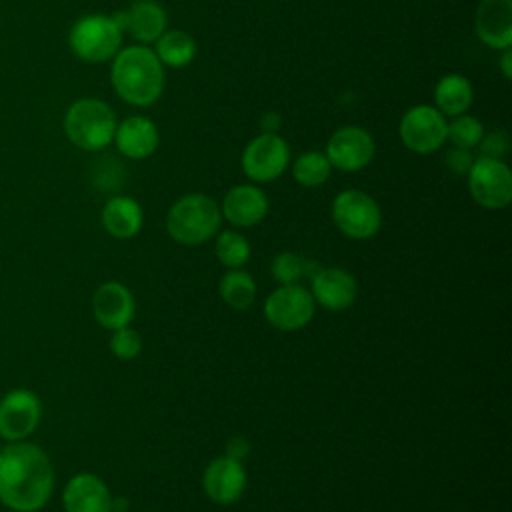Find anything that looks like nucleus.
<instances>
[{
    "mask_svg": "<svg viewBox=\"0 0 512 512\" xmlns=\"http://www.w3.org/2000/svg\"><path fill=\"white\" fill-rule=\"evenodd\" d=\"M474 158L470 154V150H464V148H452L448 154H446V164L452 172L456 174H468L470 166H472Z\"/></svg>",
    "mask_w": 512,
    "mask_h": 512,
    "instance_id": "7c9ffc66",
    "label": "nucleus"
},
{
    "mask_svg": "<svg viewBox=\"0 0 512 512\" xmlns=\"http://www.w3.org/2000/svg\"><path fill=\"white\" fill-rule=\"evenodd\" d=\"M110 80L122 100L134 106H148L156 102L164 90V66L154 50L128 46L116 52Z\"/></svg>",
    "mask_w": 512,
    "mask_h": 512,
    "instance_id": "f03ea898",
    "label": "nucleus"
},
{
    "mask_svg": "<svg viewBox=\"0 0 512 512\" xmlns=\"http://www.w3.org/2000/svg\"><path fill=\"white\" fill-rule=\"evenodd\" d=\"M468 188L480 206L504 208L512 200V172L500 158L478 156L468 170Z\"/></svg>",
    "mask_w": 512,
    "mask_h": 512,
    "instance_id": "0eeeda50",
    "label": "nucleus"
},
{
    "mask_svg": "<svg viewBox=\"0 0 512 512\" xmlns=\"http://www.w3.org/2000/svg\"><path fill=\"white\" fill-rule=\"evenodd\" d=\"M312 298L328 310L348 308L358 294L356 280L342 268H322L312 274Z\"/></svg>",
    "mask_w": 512,
    "mask_h": 512,
    "instance_id": "a211bd4d",
    "label": "nucleus"
},
{
    "mask_svg": "<svg viewBox=\"0 0 512 512\" xmlns=\"http://www.w3.org/2000/svg\"><path fill=\"white\" fill-rule=\"evenodd\" d=\"M290 150L276 132H262L252 138L242 152V170L254 182L276 180L288 166Z\"/></svg>",
    "mask_w": 512,
    "mask_h": 512,
    "instance_id": "9d476101",
    "label": "nucleus"
},
{
    "mask_svg": "<svg viewBox=\"0 0 512 512\" xmlns=\"http://www.w3.org/2000/svg\"><path fill=\"white\" fill-rule=\"evenodd\" d=\"M220 212L232 226L250 228L264 220L268 212V198L252 184H238L226 192Z\"/></svg>",
    "mask_w": 512,
    "mask_h": 512,
    "instance_id": "f3484780",
    "label": "nucleus"
},
{
    "mask_svg": "<svg viewBox=\"0 0 512 512\" xmlns=\"http://www.w3.org/2000/svg\"><path fill=\"white\" fill-rule=\"evenodd\" d=\"M68 140L82 150H100L114 140L116 116L112 108L98 98L76 100L64 116Z\"/></svg>",
    "mask_w": 512,
    "mask_h": 512,
    "instance_id": "20e7f679",
    "label": "nucleus"
},
{
    "mask_svg": "<svg viewBox=\"0 0 512 512\" xmlns=\"http://www.w3.org/2000/svg\"><path fill=\"white\" fill-rule=\"evenodd\" d=\"M158 140L160 136L156 124L144 116H130L116 124L114 142L120 154H124L126 158L142 160L150 156L156 150Z\"/></svg>",
    "mask_w": 512,
    "mask_h": 512,
    "instance_id": "aec40b11",
    "label": "nucleus"
},
{
    "mask_svg": "<svg viewBox=\"0 0 512 512\" xmlns=\"http://www.w3.org/2000/svg\"><path fill=\"white\" fill-rule=\"evenodd\" d=\"M202 488L206 496L216 504H232L236 502L246 488V472L240 460L230 456L214 458L202 476Z\"/></svg>",
    "mask_w": 512,
    "mask_h": 512,
    "instance_id": "ddd939ff",
    "label": "nucleus"
},
{
    "mask_svg": "<svg viewBox=\"0 0 512 512\" xmlns=\"http://www.w3.org/2000/svg\"><path fill=\"white\" fill-rule=\"evenodd\" d=\"M500 68H502L504 78H512V52H510V48H504V54H502V60H500Z\"/></svg>",
    "mask_w": 512,
    "mask_h": 512,
    "instance_id": "72a5a7b5",
    "label": "nucleus"
},
{
    "mask_svg": "<svg viewBox=\"0 0 512 512\" xmlns=\"http://www.w3.org/2000/svg\"><path fill=\"white\" fill-rule=\"evenodd\" d=\"M218 292L222 300L234 310H248L256 298V282L242 268H234L220 278Z\"/></svg>",
    "mask_w": 512,
    "mask_h": 512,
    "instance_id": "b1692460",
    "label": "nucleus"
},
{
    "mask_svg": "<svg viewBox=\"0 0 512 512\" xmlns=\"http://www.w3.org/2000/svg\"><path fill=\"white\" fill-rule=\"evenodd\" d=\"M54 470L46 452L32 442H8L0 450V502L14 512H36L52 496Z\"/></svg>",
    "mask_w": 512,
    "mask_h": 512,
    "instance_id": "f257e3e1",
    "label": "nucleus"
},
{
    "mask_svg": "<svg viewBox=\"0 0 512 512\" xmlns=\"http://www.w3.org/2000/svg\"><path fill=\"white\" fill-rule=\"evenodd\" d=\"M222 222L220 206L206 194H186L172 204L166 216V230L172 240L194 246L210 240Z\"/></svg>",
    "mask_w": 512,
    "mask_h": 512,
    "instance_id": "7ed1b4c3",
    "label": "nucleus"
},
{
    "mask_svg": "<svg viewBox=\"0 0 512 512\" xmlns=\"http://www.w3.org/2000/svg\"><path fill=\"white\" fill-rule=\"evenodd\" d=\"M0 450H2V448H0Z\"/></svg>",
    "mask_w": 512,
    "mask_h": 512,
    "instance_id": "f704fd0d",
    "label": "nucleus"
},
{
    "mask_svg": "<svg viewBox=\"0 0 512 512\" xmlns=\"http://www.w3.org/2000/svg\"><path fill=\"white\" fill-rule=\"evenodd\" d=\"M314 264H310L304 256H298L294 252H282L272 260V276L280 282V286L284 284H300V280L304 276L312 274Z\"/></svg>",
    "mask_w": 512,
    "mask_h": 512,
    "instance_id": "bb28decb",
    "label": "nucleus"
},
{
    "mask_svg": "<svg viewBox=\"0 0 512 512\" xmlns=\"http://www.w3.org/2000/svg\"><path fill=\"white\" fill-rule=\"evenodd\" d=\"M66 512H112V496L104 480L80 472L68 480L62 492Z\"/></svg>",
    "mask_w": 512,
    "mask_h": 512,
    "instance_id": "dca6fc26",
    "label": "nucleus"
},
{
    "mask_svg": "<svg viewBox=\"0 0 512 512\" xmlns=\"http://www.w3.org/2000/svg\"><path fill=\"white\" fill-rule=\"evenodd\" d=\"M324 154L332 168L342 172H356L372 160L374 138L360 126H344L330 136Z\"/></svg>",
    "mask_w": 512,
    "mask_h": 512,
    "instance_id": "f8f14e48",
    "label": "nucleus"
},
{
    "mask_svg": "<svg viewBox=\"0 0 512 512\" xmlns=\"http://www.w3.org/2000/svg\"><path fill=\"white\" fill-rule=\"evenodd\" d=\"M332 220L336 228L354 240L372 238L382 224L380 206L362 190H344L332 202Z\"/></svg>",
    "mask_w": 512,
    "mask_h": 512,
    "instance_id": "423d86ee",
    "label": "nucleus"
},
{
    "mask_svg": "<svg viewBox=\"0 0 512 512\" xmlns=\"http://www.w3.org/2000/svg\"><path fill=\"white\" fill-rule=\"evenodd\" d=\"M12 512H14V510H12Z\"/></svg>",
    "mask_w": 512,
    "mask_h": 512,
    "instance_id": "c9c22d12",
    "label": "nucleus"
},
{
    "mask_svg": "<svg viewBox=\"0 0 512 512\" xmlns=\"http://www.w3.org/2000/svg\"><path fill=\"white\" fill-rule=\"evenodd\" d=\"M476 36L494 50L512 44V0H482L474 16Z\"/></svg>",
    "mask_w": 512,
    "mask_h": 512,
    "instance_id": "2eb2a0df",
    "label": "nucleus"
},
{
    "mask_svg": "<svg viewBox=\"0 0 512 512\" xmlns=\"http://www.w3.org/2000/svg\"><path fill=\"white\" fill-rule=\"evenodd\" d=\"M330 172H332V164L328 162L326 154L318 152V150H310V152L300 154L294 160V166H292L294 180L298 184L306 186V188H314V186L324 184L330 178Z\"/></svg>",
    "mask_w": 512,
    "mask_h": 512,
    "instance_id": "393cba45",
    "label": "nucleus"
},
{
    "mask_svg": "<svg viewBox=\"0 0 512 512\" xmlns=\"http://www.w3.org/2000/svg\"><path fill=\"white\" fill-rule=\"evenodd\" d=\"M482 144V154L480 156H490V158H502L508 150V136L506 132L498 130V132H492L490 136H482L480 140Z\"/></svg>",
    "mask_w": 512,
    "mask_h": 512,
    "instance_id": "c756f323",
    "label": "nucleus"
},
{
    "mask_svg": "<svg viewBox=\"0 0 512 512\" xmlns=\"http://www.w3.org/2000/svg\"><path fill=\"white\" fill-rule=\"evenodd\" d=\"M260 126H262L264 132H276L278 126H280V116H278L276 112H268V114L262 118Z\"/></svg>",
    "mask_w": 512,
    "mask_h": 512,
    "instance_id": "473e14b6",
    "label": "nucleus"
},
{
    "mask_svg": "<svg viewBox=\"0 0 512 512\" xmlns=\"http://www.w3.org/2000/svg\"><path fill=\"white\" fill-rule=\"evenodd\" d=\"M142 222V208L130 196H114L102 208V226L114 238L128 240L136 236L142 228Z\"/></svg>",
    "mask_w": 512,
    "mask_h": 512,
    "instance_id": "412c9836",
    "label": "nucleus"
},
{
    "mask_svg": "<svg viewBox=\"0 0 512 512\" xmlns=\"http://www.w3.org/2000/svg\"><path fill=\"white\" fill-rule=\"evenodd\" d=\"M316 302L300 284H284L276 288L264 302V316L270 326L282 332L304 328L314 316Z\"/></svg>",
    "mask_w": 512,
    "mask_h": 512,
    "instance_id": "6e6552de",
    "label": "nucleus"
},
{
    "mask_svg": "<svg viewBox=\"0 0 512 512\" xmlns=\"http://www.w3.org/2000/svg\"><path fill=\"white\" fill-rule=\"evenodd\" d=\"M482 136H484L482 122L468 114L454 116V120L448 124V130H446V138H450V142L456 148H464V150L478 146Z\"/></svg>",
    "mask_w": 512,
    "mask_h": 512,
    "instance_id": "cd10ccee",
    "label": "nucleus"
},
{
    "mask_svg": "<svg viewBox=\"0 0 512 512\" xmlns=\"http://www.w3.org/2000/svg\"><path fill=\"white\" fill-rule=\"evenodd\" d=\"M122 28L112 16L88 14L74 22L68 34L72 52L86 62H104L120 50Z\"/></svg>",
    "mask_w": 512,
    "mask_h": 512,
    "instance_id": "39448f33",
    "label": "nucleus"
},
{
    "mask_svg": "<svg viewBox=\"0 0 512 512\" xmlns=\"http://www.w3.org/2000/svg\"><path fill=\"white\" fill-rule=\"evenodd\" d=\"M122 30L140 42H154L166 30V12L154 0H134L124 12L112 16Z\"/></svg>",
    "mask_w": 512,
    "mask_h": 512,
    "instance_id": "6ab92c4d",
    "label": "nucleus"
},
{
    "mask_svg": "<svg viewBox=\"0 0 512 512\" xmlns=\"http://www.w3.org/2000/svg\"><path fill=\"white\" fill-rule=\"evenodd\" d=\"M154 42V54L158 56L162 66L182 68L190 64L196 54V42L184 30H164Z\"/></svg>",
    "mask_w": 512,
    "mask_h": 512,
    "instance_id": "5701e85b",
    "label": "nucleus"
},
{
    "mask_svg": "<svg viewBox=\"0 0 512 512\" xmlns=\"http://www.w3.org/2000/svg\"><path fill=\"white\" fill-rule=\"evenodd\" d=\"M448 122L434 106L418 104L404 112L400 120L402 144L418 154H430L446 142Z\"/></svg>",
    "mask_w": 512,
    "mask_h": 512,
    "instance_id": "1a4fd4ad",
    "label": "nucleus"
},
{
    "mask_svg": "<svg viewBox=\"0 0 512 512\" xmlns=\"http://www.w3.org/2000/svg\"><path fill=\"white\" fill-rule=\"evenodd\" d=\"M216 258L222 266L234 270L242 268L250 258V244L248 240L236 230H224L216 236Z\"/></svg>",
    "mask_w": 512,
    "mask_h": 512,
    "instance_id": "a878e982",
    "label": "nucleus"
},
{
    "mask_svg": "<svg viewBox=\"0 0 512 512\" xmlns=\"http://www.w3.org/2000/svg\"><path fill=\"white\" fill-rule=\"evenodd\" d=\"M250 446L242 436H234L228 444H226V456L234 458V460H242L248 454Z\"/></svg>",
    "mask_w": 512,
    "mask_h": 512,
    "instance_id": "2f4dec72",
    "label": "nucleus"
},
{
    "mask_svg": "<svg viewBox=\"0 0 512 512\" xmlns=\"http://www.w3.org/2000/svg\"><path fill=\"white\" fill-rule=\"evenodd\" d=\"M134 296L132 292L120 282H104L98 286L92 298V312L94 318L102 328L118 330L132 322L134 318Z\"/></svg>",
    "mask_w": 512,
    "mask_h": 512,
    "instance_id": "4468645a",
    "label": "nucleus"
},
{
    "mask_svg": "<svg viewBox=\"0 0 512 512\" xmlns=\"http://www.w3.org/2000/svg\"><path fill=\"white\" fill-rule=\"evenodd\" d=\"M110 350L120 360H132L142 352V338L136 330H132L128 326L112 330Z\"/></svg>",
    "mask_w": 512,
    "mask_h": 512,
    "instance_id": "c85d7f7f",
    "label": "nucleus"
},
{
    "mask_svg": "<svg viewBox=\"0 0 512 512\" xmlns=\"http://www.w3.org/2000/svg\"><path fill=\"white\" fill-rule=\"evenodd\" d=\"M472 86L468 78L460 74H446L444 78L438 80L434 88V102L436 110L442 112L444 116H460L464 114L470 104H472Z\"/></svg>",
    "mask_w": 512,
    "mask_h": 512,
    "instance_id": "4be33fe9",
    "label": "nucleus"
},
{
    "mask_svg": "<svg viewBox=\"0 0 512 512\" xmlns=\"http://www.w3.org/2000/svg\"><path fill=\"white\" fill-rule=\"evenodd\" d=\"M42 404L28 388H14L0 400V438L18 442L28 438L40 424Z\"/></svg>",
    "mask_w": 512,
    "mask_h": 512,
    "instance_id": "9b49d317",
    "label": "nucleus"
}]
</instances>
